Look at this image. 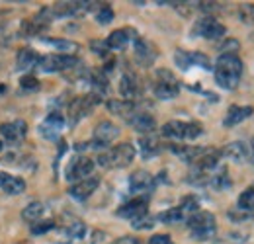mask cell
Segmentation results:
<instances>
[{"label":"cell","mask_w":254,"mask_h":244,"mask_svg":"<svg viewBox=\"0 0 254 244\" xmlns=\"http://www.w3.org/2000/svg\"><path fill=\"white\" fill-rule=\"evenodd\" d=\"M157 57H159L157 47L151 41H147L143 37H135V61L141 66H151Z\"/></svg>","instance_id":"cell-13"},{"label":"cell","mask_w":254,"mask_h":244,"mask_svg":"<svg viewBox=\"0 0 254 244\" xmlns=\"http://www.w3.org/2000/svg\"><path fill=\"white\" fill-rule=\"evenodd\" d=\"M20 88L24 92H35L39 90V80L32 76V74H26V76H22V80H20Z\"/></svg>","instance_id":"cell-35"},{"label":"cell","mask_w":254,"mask_h":244,"mask_svg":"<svg viewBox=\"0 0 254 244\" xmlns=\"http://www.w3.org/2000/svg\"><path fill=\"white\" fill-rule=\"evenodd\" d=\"M174 62L178 64L180 70H190L191 66V51H184V49H178L174 53Z\"/></svg>","instance_id":"cell-30"},{"label":"cell","mask_w":254,"mask_h":244,"mask_svg":"<svg viewBox=\"0 0 254 244\" xmlns=\"http://www.w3.org/2000/svg\"><path fill=\"white\" fill-rule=\"evenodd\" d=\"M139 92H141V86H139L137 76L131 74V72H126V74L122 76V80H120V94L124 96V100L133 102V100L139 96Z\"/></svg>","instance_id":"cell-20"},{"label":"cell","mask_w":254,"mask_h":244,"mask_svg":"<svg viewBox=\"0 0 254 244\" xmlns=\"http://www.w3.org/2000/svg\"><path fill=\"white\" fill-rule=\"evenodd\" d=\"M98 185H100V178H98V176H88V178H84V180H80V182L72 183V185L68 187V193H70L72 199L84 201V199H88L96 189H98Z\"/></svg>","instance_id":"cell-12"},{"label":"cell","mask_w":254,"mask_h":244,"mask_svg":"<svg viewBox=\"0 0 254 244\" xmlns=\"http://www.w3.org/2000/svg\"><path fill=\"white\" fill-rule=\"evenodd\" d=\"M114 244H143L139 239H135V237H122V239H118Z\"/></svg>","instance_id":"cell-42"},{"label":"cell","mask_w":254,"mask_h":244,"mask_svg":"<svg viewBox=\"0 0 254 244\" xmlns=\"http://www.w3.org/2000/svg\"><path fill=\"white\" fill-rule=\"evenodd\" d=\"M253 151H254V139H253Z\"/></svg>","instance_id":"cell-44"},{"label":"cell","mask_w":254,"mask_h":244,"mask_svg":"<svg viewBox=\"0 0 254 244\" xmlns=\"http://www.w3.org/2000/svg\"><path fill=\"white\" fill-rule=\"evenodd\" d=\"M127 122H129V125H131L135 131H139V133H143V135H151V133L155 131V127H157L155 118H153L151 114H147V112H135Z\"/></svg>","instance_id":"cell-17"},{"label":"cell","mask_w":254,"mask_h":244,"mask_svg":"<svg viewBox=\"0 0 254 244\" xmlns=\"http://www.w3.org/2000/svg\"><path fill=\"white\" fill-rule=\"evenodd\" d=\"M0 189L8 195H20L26 191V182L20 176L8 174V172H0Z\"/></svg>","instance_id":"cell-18"},{"label":"cell","mask_w":254,"mask_h":244,"mask_svg":"<svg viewBox=\"0 0 254 244\" xmlns=\"http://www.w3.org/2000/svg\"><path fill=\"white\" fill-rule=\"evenodd\" d=\"M120 137V127L112 122H100L96 125L94 135H92V141H90V147L92 149H106L110 147L116 139Z\"/></svg>","instance_id":"cell-7"},{"label":"cell","mask_w":254,"mask_h":244,"mask_svg":"<svg viewBox=\"0 0 254 244\" xmlns=\"http://www.w3.org/2000/svg\"><path fill=\"white\" fill-rule=\"evenodd\" d=\"M162 137L174 141H193L203 133L201 123L197 122H168L162 125Z\"/></svg>","instance_id":"cell-3"},{"label":"cell","mask_w":254,"mask_h":244,"mask_svg":"<svg viewBox=\"0 0 254 244\" xmlns=\"http://www.w3.org/2000/svg\"><path fill=\"white\" fill-rule=\"evenodd\" d=\"M159 219L162 223H180L184 219V213L180 211V207H174V209H168L166 213H160Z\"/></svg>","instance_id":"cell-34"},{"label":"cell","mask_w":254,"mask_h":244,"mask_svg":"<svg viewBox=\"0 0 254 244\" xmlns=\"http://www.w3.org/2000/svg\"><path fill=\"white\" fill-rule=\"evenodd\" d=\"M129 35H135V31L133 30H116L110 33V37L106 39V43H108V49H114V51H122V49H126L127 45H129V41H131V37Z\"/></svg>","instance_id":"cell-23"},{"label":"cell","mask_w":254,"mask_h":244,"mask_svg":"<svg viewBox=\"0 0 254 244\" xmlns=\"http://www.w3.org/2000/svg\"><path fill=\"white\" fill-rule=\"evenodd\" d=\"M63 127H64L63 116H61L59 112H51V114L41 122V125L37 127V131H39V135H41L43 139H47V141H57V139L61 137Z\"/></svg>","instance_id":"cell-11"},{"label":"cell","mask_w":254,"mask_h":244,"mask_svg":"<svg viewBox=\"0 0 254 244\" xmlns=\"http://www.w3.org/2000/svg\"><path fill=\"white\" fill-rule=\"evenodd\" d=\"M239 51V41L237 39H227L221 45V53H237Z\"/></svg>","instance_id":"cell-40"},{"label":"cell","mask_w":254,"mask_h":244,"mask_svg":"<svg viewBox=\"0 0 254 244\" xmlns=\"http://www.w3.org/2000/svg\"><path fill=\"white\" fill-rule=\"evenodd\" d=\"M149 244H172V239H170L168 235H155V237L149 241Z\"/></svg>","instance_id":"cell-41"},{"label":"cell","mask_w":254,"mask_h":244,"mask_svg":"<svg viewBox=\"0 0 254 244\" xmlns=\"http://www.w3.org/2000/svg\"><path fill=\"white\" fill-rule=\"evenodd\" d=\"M237 205H239L241 211H245V213H253L254 211V187H247V189L239 195Z\"/></svg>","instance_id":"cell-28"},{"label":"cell","mask_w":254,"mask_h":244,"mask_svg":"<svg viewBox=\"0 0 254 244\" xmlns=\"http://www.w3.org/2000/svg\"><path fill=\"white\" fill-rule=\"evenodd\" d=\"M180 211L184 213V217L186 215H193L199 211V205H197V199L195 197H186L182 203H180Z\"/></svg>","instance_id":"cell-36"},{"label":"cell","mask_w":254,"mask_h":244,"mask_svg":"<svg viewBox=\"0 0 254 244\" xmlns=\"http://www.w3.org/2000/svg\"><path fill=\"white\" fill-rule=\"evenodd\" d=\"M45 43L55 47V49H59L63 55H74L78 51V43L68 41V39H45Z\"/></svg>","instance_id":"cell-27"},{"label":"cell","mask_w":254,"mask_h":244,"mask_svg":"<svg viewBox=\"0 0 254 244\" xmlns=\"http://www.w3.org/2000/svg\"><path fill=\"white\" fill-rule=\"evenodd\" d=\"M90 47H92V51H94L96 55H100V57L108 55V43L106 41H92Z\"/></svg>","instance_id":"cell-39"},{"label":"cell","mask_w":254,"mask_h":244,"mask_svg":"<svg viewBox=\"0 0 254 244\" xmlns=\"http://www.w3.org/2000/svg\"><path fill=\"white\" fill-rule=\"evenodd\" d=\"M78 59L74 55H63V53H55V55H45L39 59V70L43 72H63L70 70L72 66H76Z\"/></svg>","instance_id":"cell-8"},{"label":"cell","mask_w":254,"mask_h":244,"mask_svg":"<svg viewBox=\"0 0 254 244\" xmlns=\"http://www.w3.org/2000/svg\"><path fill=\"white\" fill-rule=\"evenodd\" d=\"M147 205H149L147 195H143V197H135V199L127 201L126 205H122V207L118 209V215L124 217V219H129V221H135L137 217H141V215L147 213Z\"/></svg>","instance_id":"cell-16"},{"label":"cell","mask_w":254,"mask_h":244,"mask_svg":"<svg viewBox=\"0 0 254 244\" xmlns=\"http://www.w3.org/2000/svg\"><path fill=\"white\" fill-rule=\"evenodd\" d=\"M254 114V110L251 106H231L227 110V116L223 120V125L225 127H235L239 123H243L245 120H249Z\"/></svg>","instance_id":"cell-19"},{"label":"cell","mask_w":254,"mask_h":244,"mask_svg":"<svg viewBox=\"0 0 254 244\" xmlns=\"http://www.w3.org/2000/svg\"><path fill=\"white\" fill-rule=\"evenodd\" d=\"M41 215H43V203L41 201H32V203H28L24 207L22 219L28 221V223H37L41 219Z\"/></svg>","instance_id":"cell-26"},{"label":"cell","mask_w":254,"mask_h":244,"mask_svg":"<svg viewBox=\"0 0 254 244\" xmlns=\"http://www.w3.org/2000/svg\"><path fill=\"white\" fill-rule=\"evenodd\" d=\"M191 64L201 66L203 70H209V68H211V62H209V59H207L203 53H197V51H191Z\"/></svg>","instance_id":"cell-38"},{"label":"cell","mask_w":254,"mask_h":244,"mask_svg":"<svg viewBox=\"0 0 254 244\" xmlns=\"http://www.w3.org/2000/svg\"><path fill=\"white\" fill-rule=\"evenodd\" d=\"M225 26L221 22H217L211 16H205L201 20H197L191 28V35L193 37H203V39H219L225 35Z\"/></svg>","instance_id":"cell-9"},{"label":"cell","mask_w":254,"mask_h":244,"mask_svg":"<svg viewBox=\"0 0 254 244\" xmlns=\"http://www.w3.org/2000/svg\"><path fill=\"white\" fill-rule=\"evenodd\" d=\"M108 110L114 116H120V118H126V120H129L137 112L135 110V104L133 102H127V100H108Z\"/></svg>","instance_id":"cell-24"},{"label":"cell","mask_w":254,"mask_h":244,"mask_svg":"<svg viewBox=\"0 0 254 244\" xmlns=\"http://www.w3.org/2000/svg\"><path fill=\"white\" fill-rule=\"evenodd\" d=\"M66 239L68 241H80L84 235H86V227H84V223H80V221H74V223H70L68 227H66Z\"/></svg>","instance_id":"cell-29"},{"label":"cell","mask_w":254,"mask_h":244,"mask_svg":"<svg viewBox=\"0 0 254 244\" xmlns=\"http://www.w3.org/2000/svg\"><path fill=\"white\" fill-rule=\"evenodd\" d=\"M112 20H114V10L110 8V4H100L98 14H96V22L100 26H108V24H112Z\"/></svg>","instance_id":"cell-31"},{"label":"cell","mask_w":254,"mask_h":244,"mask_svg":"<svg viewBox=\"0 0 254 244\" xmlns=\"http://www.w3.org/2000/svg\"><path fill=\"white\" fill-rule=\"evenodd\" d=\"M221 154L225 158H229V160L241 164V162H245V160L249 158V147H247L245 143H241V141H235V143L225 145V149L221 151Z\"/></svg>","instance_id":"cell-22"},{"label":"cell","mask_w":254,"mask_h":244,"mask_svg":"<svg viewBox=\"0 0 254 244\" xmlns=\"http://www.w3.org/2000/svg\"><path fill=\"white\" fill-rule=\"evenodd\" d=\"M243 74V61L237 53H221L215 64V82L223 90H235Z\"/></svg>","instance_id":"cell-1"},{"label":"cell","mask_w":254,"mask_h":244,"mask_svg":"<svg viewBox=\"0 0 254 244\" xmlns=\"http://www.w3.org/2000/svg\"><path fill=\"white\" fill-rule=\"evenodd\" d=\"M39 55L30 49V47H22L20 51H18V55H16V66L20 68V70H24V72H28V70H32L35 68L37 64H39Z\"/></svg>","instance_id":"cell-21"},{"label":"cell","mask_w":254,"mask_h":244,"mask_svg":"<svg viewBox=\"0 0 254 244\" xmlns=\"http://www.w3.org/2000/svg\"><path fill=\"white\" fill-rule=\"evenodd\" d=\"M155 225V219L151 217L149 213L141 215V217H137L135 221H131V227L133 229H137V231H143V229H151Z\"/></svg>","instance_id":"cell-33"},{"label":"cell","mask_w":254,"mask_h":244,"mask_svg":"<svg viewBox=\"0 0 254 244\" xmlns=\"http://www.w3.org/2000/svg\"><path fill=\"white\" fill-rule=\"evenodd\" d=\"M188 229L197 241H209L215 235V217L209 211H197L188 217Z\"/></svg>","instance_id":"cell-4"},{"label":"cell","mask_w":254,"mask_h":244,"mask_svg":"<svg viewBox=\"0 0 254 244\" xmlns=\"http://www.w3.org/2000/svg\"><path fill=\"white\" fill-rule=\"evenodd\" d=\"M135 158V147L131 143H122L118 147H112L98 156V164L104 168H126Z\"/></svg>","instance_id":"cell-2"},{"label":"cell","mask_w":254,"mask_h":244,"mask_svg":"<svg viewBox=\"0 0 254 244\" xmlns=\"http://www.w3.org/2000/svg\"><path fill=\"white\" fill-rule=\"evenodd\" d=\"M155 185V178L151 172L147 170H137L129 176V189L131 193H137V195H145L147 191H151Z\"/></svg>","instance_id":"cell-14"},{"label":"cell","mask_w":254,"mask_h":244,"mask_svg":"<svg viewBox=\"0 0 254 244\" xmlns=\"http://www.w3.org/2000/svg\"><path fill=\"white\" fill-rule=\"evenodd\" d=\"M139 149H141V153L145 158H151V156H155V154L160 153V143L159 139L151 133V135H143L141 139H139Z\"/></svg>","instance_id":"cell-25"},{"label":"cell","mask_w":254,"mask_h":244,"mask_svg":"<svg viewBox=\"0 0 254 244\" xmlns=\"http://www.w3.org/2000/svg\"><path fill=\"white\" fill-rule=\"evenodd\" d=\"M239 14L245 24H254V4H241Z\"/></svg>","instance_id":"cell-37"},{"label":"cell","mask_w":254,"mask_h":244,"mask_svg":"<svg viewBox=\"0 0 254 244\" xmlns=\"http://www.w3.org/2000/svg\"><path fill=\"white\" fill-rule=\"evenodd\" d=\"M102 98H98L96 94H88V96H80V98H74L70 104H68V123L74 127L80 120H84Z\"/></svg>","instance_id":"cell-6"},{"label":"cell","mask_w":254,"mask_h":244,"mask_svg":"<svg viewBox=\"0 0 254 244\" xmlns=\"http://www.w3.org/2000/svg\"><path fill=\"white\" fill-rule=\"evenodd\" d=\"M55 229V221L53 219H45V221H37L32 225V233L33 235H45L49 231Z\"/></svg>","instance_id":"cell-32"},{"label":"cell","mask_w":254,"mask_h":244,"mask_svg":"<svg viewBox=\"0 0 254 244\" xmlns=\"http://www.w3.org/2000/svg\"><path fill=\"white\" fill-rule=\"evenodd\" d=\"M153 92L159 100H172L180 94V82L176 80V76L166 70V68H159L155 72V84H153Z\"/></svg>","instance_id":"cell-5"},{"label":"cell","mask_w":254,"mask_h":244,"mask_svg":"<svg viewBox=\"0 0 254 244\" xmlns=\"http://www.w3.org/2000/svg\"><path fill=\"white\" fill-rule=\"evenodd\" d=\"M2 151H4V143L0 141V153H2Z\"/></svg>","instance_id":"cell-43"},{"label":"cell","mask_w":254,"mask_h":244,"mask_svg":"<svg viewBox=\"0 0 254 244\" xmlns=\"http://www.w3.org/2000/svg\"><path fill=\"white\" fill-rule=\"evenodd\" d=\"M94 160L88 156H74L66 166V180L68 182H80L88 176H92Z\"/></svg>","instance_id":"cell-10"},{"label":"cell","mask_w":254,"mask_h":244,"mask_svg":"<svg viewBox=\"0 0 254 244\" xmlns=\"http://www.w3.org/2000/svg\"><path fill=\"white\" fill-rule=\"evenodd\" d=\"M28 133V123L24 120H16V122H8L0 125V135L8 141V143H20Z\"/></svg>","instance_id":"cell-15"}]
</instances>
